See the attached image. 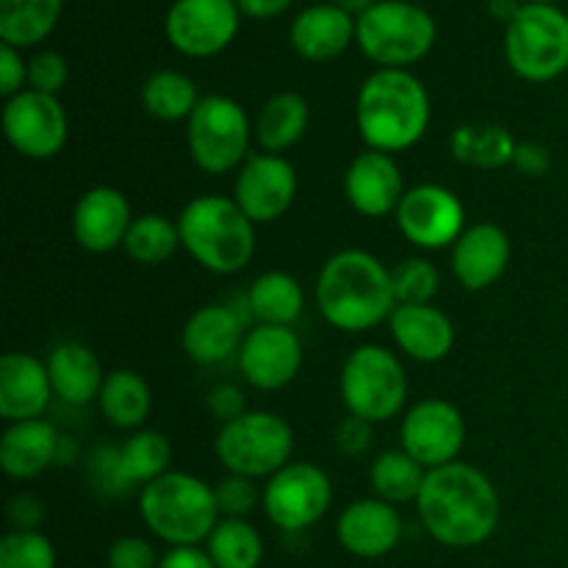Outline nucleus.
<instances>
[{"label": "nucleus", "mask_w": 568, "mask_h": 568, "mask_svg": "<svg viewBox=\"0 0 568 568\" xmlns=\"http://www.w3.org/2000/svg\"><path fill=\"white\" fill-rule=\"evenodd\" d=\"M416 514L427 536L442 547L475 549L497 532L503 503L486 471L455 460L427 471Z\"/></svg>", "instance_id": "1"}, {"label": "nucleus", "mask_w": 568, "mask_h": 568, "mask_svg": "<svg viewBox=\"0 0 568 568\" xmlns=\"http://www.w3.org/2000/svg\"><path fill=\"white\" fill-rule=\"evenodd\" d=\"M316 305L327 325L336 331H372L397 308L392 270L366 250H342L320 270Z\"/></svg>", "instance_id": "2"}, {"label": "nucleus", "mask_w": 568, "mask_h": 568, "mask_svg": "<svg viewBox=\"0 0 568 568\" xmlns=\"http://www.w3.org/2000/svg\"><path fill=\"white\" fill-rule=\"evenodd\" d=\"M430 94L410 70H375L358 89L355 122L369 144L381 153L410 150L430 128Z\"/></svg>", "instance_id": "3"}, {"label": "nucleus", "mask_w": 568, "mask_h": 568, "mask_svg": "<svg viewBox=\"0 0 568 568\" xmlns=\"http://www.w3.org/2000/svg\"><path fill=\"white\" fill-rule=\"evenodd\" d=\"M181 244L203 270L236 275L255 255V222L233 197L203 194L183 205L178 216Z\"/></svg>", "instance_id": "4"}, {"label": "nucleus", "mask_w": 568, "mask_h": 568, "mask_svg": "<svg viewBox=\"0 0 568 568\" xmlns=\"http://www.w3.org/2000/svg\"><path fill=\"white\" fill-rule=\"evenodd\" d=\"M144 527L170 547H200L209 541L222 514L214 486L189 471H166L139 491Z\"/></svg>", "instance_id": "5"}, {"label": "nucleus", "mask_w": 568, "mask_h": 568, "mask_svg": "<svg viewBox=\"0 0 568 568\" xmlns=\"http://www.w3.org/2000/svg\"><path fill=\"white\" fill-rule=\"evenodd\" d=\"M436 37V20L419 3L377 0L358 17L355 44L377 70H408L430 53Z\"/></svg>", "instance_id": "6"}, {"label": "nucleus", "mask_w": 568, "mask_h": 568, "mask_svg": "<svg viewBox=\"0 0 568 568\" xmlns=\"http://www.w3.org/2000/svg\"><path fill=\"white\" fill-rule=\"evenodd\" d=\"M338 388L347 414L383 425L405 408L408 375L397 353L381 344H361L344 361Z\"/></svg>", "instance_id": "7"}, {"label": "nucleus", "mask_w": 568, "mask_h": 568, "mask_svg": "<svg viewBox=\"0 0 568 568\" xmlns=\"http://www.w3.org/2000/svg\"><path fill=\"white\" fill-rule=\"evenodd\" d=\"M503 50L521 81H555L568 72V14L558 6L525 3L505 26Z\"/></svg>", "instance_id": "8"}, {"label": "nucleus", "mask_w": 568, "mask_h": 568, "mask_svg": "<svg viewBox=\"0 0 568 568\" xmlns=\"http://www.w3.org/2000/svg\"><path fill=\"white\" fill-rule=\"evenodd\" d=\"M214 453L227 475L270 480L283 466L292 464L294 430L281 414L247 410L244 416L220 427Z\"/></svg>", "instance_id": "9"}, {"label": "nucleus", "mask_w": 568, "mask_h": 568, "mask_svg": "<svg viewBox=\"0 0 568 568\" xmlns=\"http://www.w3.org/2000/svg\"><path fill=\"white\" fill-rule=\"evenodd\" d=\"M255 128L239 100L227 94H205L186 122V144L194 164L209 175L239 172L250 159Z\"/></svg>", "instance_id": "10"}, {"label": "nucleus", "mask_w": 568, "mask_h": 568, "mask_svg": "<svg viewBox=\"0 0 568 568\" xmlns=\"http://www.w3.org/2000/svg\"><path fill=\"white\" fill-rule=\"evenodd\" d=\"M333 505V483L325 469L305 460H292L264 486L261 508L266 519L283 532H303L314 527Z\"/></svg>", "instance_id": "11"}, {"label": "nucleus", "mask_w": 568, "mask_h": 568, "mask_svg": "<svg viewBox=\"0 0 568 568\" xmlns=\"http://www.w3.org/2000/svg\"><path fill=\"white\" fill-rule=\"evenodd\" d=\"M242 17L236 0H175L166 9L164 37L186 59H211L231 48Z\"/></svg>", "instance_id": "12"}, {"label": "nucleus", "mask_w": 568, "mask_h": 568, "mask_svg": "<svg viewBox=\"0 0 568 568\" xmlns=\"http://www.w3.org/2000/svg\"><path fill=\"white\" fill-rule=\"evenodd\" d=\"M3 136L22 159H53L64 150L67 136H70L67 109L55 94L26 89V92L6 100Z\"/></svg>", "instance_id": "13"}, {"label": "nucleus", "mask_w": 568, "mask_h": 568, "mask_svg": "<svg viewBox=\"0 0 568 568\" xmlns=\"http://www.w3.org/2000/svg\"><path fill=\"white\" fill-rule=\"evenodd\" d=\"M397 227L414 247H453L466 231V209L458 194L438 183H422L405 192L397 209Z\"/></svg>", "instance_id": "14"}, {"label": "nucleus", "mask_w": 568, "mask_h": 568, "mask_svg": "<svg viewBox=\"0 0 568 568\" xmlns=\"http://www.w3.org/2000/svg\"><path fill=\"white\" fill-rule=\"evenodd\" d=\"M399 442L405 453L427 471L438 469L458 460L466 444V419L458 405L442 397H427L403 416Z\"/></svg>", "instance_id": "15"}, {"label": "nucleus", "mask_w": 568, "mask_h": 568, "mask_svg": "<svg viewBox=\"0 0 568 568\" xmlns=\"http://www.w3.org/2000/svg\"><path fill=\"white\" fill-rule=\"evenodd\" d=\"M297 197V170L288 159L275 153H253L236 172L233 200L255 222H277Z\"/></svg>", "instance_id": "16"}, {"label": "nucleus", "mask_w": 568, "mask_h": 568, "mask_svg": "<svg viewBox=\"0 0 568 568\" xmlns=\"http://www.w3.org/2000/svg\"><path fill=\"white\" fill-rule=\"evenodd\" d=\"M244 381L258 392H281L303 369V342L292 327L255 325L239 349Z\"/></svg>", "instance_id": "17"}, {"label": "nucleus", "mask_w": 568, "mask_h": 568, "mask_svg": "<svg viewBox=\"0 0 568 568\" xmlns=\"http://www.w3.org/2000/svg\"><path fill=\"white\" fill-rule=\"evenodd\" d=\"M94 464H98L100 480L111 491H128L131 486L144 488L172 471V444L159 430H133V436H128L122 447L98 453Z\"/></svg>", "instance_id": "18"}, {"label": "nucleus", "mask_w": 568, "mask_h": 568, "mask_svg": "<svg viewBox=\"0 0 568 568\" xmlns=\"http://www.w3.org/2000/svg\"><path fill=\"white\" fill-rule=\"evenodd\" d=\"M405 192L408 189H405L403 170L394 155L381 153V150H366L355 155L344 172V197L353 205V211L369 220L397 214Z\"/></svg>", "instance_id": "19"}, {"label": "nucleus", "mask_w": 568, "mask_h": 568, "mask_svg": "<svg viewBox=\"0 0 568 568\" xmlns=\"http://www.w3.org/2000/svg\"><path fill=\"white\" fill-rule=\"evenodd\" d=\"M131 203L114 186H94L78 197L72 211V236L87 253L105 255L125 244L131 222Z\"/></svg>", "instance_id": "20"}, {"label": "nucleus", "mask_w": 568, "mask_h": 568, "mask_svg": "<svg viewBox=\"0 0 568 568\" xmlns=\"http://www.w3.org/2000/svg\"><path fill=\"white\" fill-rule=\"evenodd\" d=\"M510 236L494 222H475L453 244V275L466 292H486L508 272Z\"/></svg>", "instance_id": "21"}, {"label": "nucleus", "mask_w": 568, "mask_h": 568, "mask_svg": "<svg viewBox=\"0 0 568 568\" xmlns=\"http://www.w3.org/2000/svg\"><path fill=\"white\" fill-rule=\"evenodd\" d=\"M338 544L349 555L377 560L392 555L403 541V519L397 508L377 497L355 499L342 510L336 525Z\"/></svg>", "instance_id": "22"}, {"label": "nucleus", "mask_w": 568, "mask_h": 568, "mask_svg": "<svg viewBox=\"0 0 568 568\" xmlns=\"http://www.w3.org/2000/svg\"><path fill=\"white\" fill-rule=\"evenodd\" d=\"M53 397L44 361L31 353H6L0 358V416L9 425L42 419Z\"/></svg>", "instance_id": "23"}, {"label": "nucleus", "mask_w": 568, "mask_h": 568, "mask_svg": "<svg viewBox=\"0 0 568 568\" xmlns=\"http://www.w3.org/2000/svg\"><path fill=\"white\" fill-rule=\"evenodd\" d=\"M355 31H358V20L338 9L336 3H314L292 20L288 42L303 61L325 64L347 53L349 44L355 42Z\"/></svg>", "instance_id": "24"}, {"label": "nucleus", "mask_w": 568, "mask_h": 568, "mask_svg": "<svg viewBox=\"0 0 568 568\" xmlns=\"http://www.w3.org/2000/svg\"><path fill=\"white\" fill-rule=\"evenodd\" d=\"M392 338L408 358L419 364H438L455 347V325L442 308L427 305H397L388 316Z\"/></svg>", "instance_id": "25"}, {"label": "nucleus", "mask_w": 568, "mask_h": 568, "mask_svg": "<svg viewBox=\"0 0 568 568\" xmlns=\"http://www.w3.org/2000/svg\"><path fill=\"white\" fill-rule=\"evenodd\" d=\"M64 438L50 422H14L0 436V469L11 480H33L61 458Z\"/></svg>", "instance_id": "26"}, {"label": "nucleus", "mask_w": 568, "mask_h": 568, "mask_svg": "<svg viewBox=\"0 0 568 568\" xmlns=\"http://www.w3.org/2000/svg\"><path fill=\"white\" fill-rule=\"evenodd\" d=\"M244 322L231 305L211 303L194 311L181 333L183 353L200 366H216L239 355L244 342Z\"/></svg>", "instance_id": "27"}, {"label": "nucleus", "mask_w": 568, "mask_h": 568, "mask_svg": "<svg viewBox=\"0 0 568 568\" xmlns=\"http://www.w3.org/2000/svg\"><path fill=\"white\" fill-rule=\"evenodd\" d=\"M48 372L50 383H53V394L61 403L72 405V408H83V405L94 403L105 381L98 355L81 342L59 344L48 355Z\"/></svg>", "instance_id": "28"}, {"label": "nucleus", "mask_w": 568, "mask_h": 568, "mask_svg": "<svg viewBox=\"0 0 568 568\" xmlns=\"http://www.w3.org/2000/svg\"><path fill=\"white\" fill-rule=\"evenodd\" d=\"M311 109L300 92H277L261 105L255 120V142L264 153H286L308 131Z\"/></svg>", "instance_id": "29"}, {"label": "nucleus", "mask_w": 568, "mask_h": 568, "mask_svg": "<svg viewBox=\"0 0 568 568\" xmlns=\"http://www.w3.org/2000/svg\"><path fill=\"white\" fill-rule=\"evenodd\" d=\"M100 414L116 430H142L153 410V394L148 381L133 369H114L100 388Z\"/></svg>", "instance_id": "30"}, {"label": "nucleus", "mask_w": 568, "mask_h": 568, "mask_svg": "<svg viewBox=\"0 0 568 568\" xmlns=\"http://www.w3.org/2000/svg\"><path fill=\"white\" fill-rule=\"evenodd\" d=\"M247 308L258 320V325L292 327L303 316L305 292L297 277L288 272H264L250 283Z\"/></svg>", "instance_id": "31"}, {"label": "nucleus", "mask_w": 568, "mask_h": 568, "mask_svg": "<svg viewBox=\"0 0 568 568\" xmlns=\"http://www.w3.org/2000/svg\"><path fill=\"white\" fill-rule=\"evenodd\" d=\"M64 0H0V42L37 48L59 26Z\"/></svg>", "instance_id": "32"}, {"label": "nucleus", "mask_w": 568, "mask_h": 568, "mask_svg": "<svg viewBox=\"0 0 568 568\" xmlns=\"http://www.w3.org/2000/svg\"><path fill=\"white\" fill-rule=\"evenodd\" d=\"M519 142L503 125H460L449 139V150L460 164L480 166V170H499L514 164Z\"/></svg>", "instance_id": "33"}, {"label": "nucleus", "mask_w": 568, "mask_h": 568, "mask_svg": "<svg viewBox=\"0 0 568 568\" xmlns=\"http://www.w3.org/2000/svg\"><path fill=\"white\" fill-rule=\"evenodd\" d=\"M427 469L416 458H410L403 447L386 449L369 466V486L377 499L388 505L416 503L425 486Z\"/></svg>", "instance_id": "34"}, {"label": "nucleus", "mask_w": 568, "mask_h": 568, "mask_svg": "<svg viewBox=\"0 0 568 568\" xmlns=\"http://www.w3.org/2000/svg\"><path fill=\"white\" fill-rule=\"evenodd\" d=\"M200 100L197 83L181 70H155L142 87L144 111L161 122H189Z\"/></svg>", "instance_id": "35"}, {"label": "nucleus", "mask_w": 568, "mask_h": 568, "mask_svg": "<svg viewBox=\"0 0 568 568\" xmlns=\"http://www.w3.org/2000/svg\"><path fill=\"white\" fill-rule=\"evenodd\" d=\"M216 568H258L264 560V538L247 519H220L205 541Z\"/></svg>", "instance_id": "36"}, {"label": "nucleus", "mask_w": 568, "mask_h": 568, "mask_svg": "<svg viewBox=\"0 0 568 568\" xmlns=\"http://www.w3.org/2000/svg\"><path fill=\"white\" fill-rule=\"evenodd\" d=\"M181 231H178V220H170L164 214H142L131 222L128 231L125 250L136 264L159 266L166 264L172 255L181 250Z\"/></svg>", "instance_id": "37"}, {"label": "nucleus", "mask_w": 568, "mask_h": 568, "mask_svg": "<svg viewBox=\"0 0 568 568\" xmlns=\"http://www.w3.org/2000/svg\"><path fill=\"white\" fill-rule=\"evenodd\" d=\"M394 294H397V305H427L438 294L442 286V275H438L436 264L427 258H405L392 270Z\"/></svg>", "instance_id": "38"}, {"label": "nucleus", "mask_w": 568, "mask_h": 568, "mask_svg": "<svg viewBox=\"0 0 568 568\" xmlns=\"http://www.w3.org/2000/svg\"><path fill=\"white\" fill-rule=\"evenodd\" d=\"M0 568H55V547L39 530H11L0 541Z\"/></svg>", "instance_id": "39"}, {"label": "nucleus", "mask_w": 568, "mask_h": 568, "mask_svg": "<svg viewBox=\"0 0 568 568\" xmlns=\"http://www.w3.org/2000/svg\"><path fill=\"white\" fill-rule=\"evenodd\" d=\"M216 505H220L222 519H247L255 508H258L264 491H258L255 480L242 475L222 477L214 486Z\"/></svg>", "instance_id": "40"}, {"label": "nucleus", "mask_w": 568, "mask_h": 568, "mask_svg": "<svg viewBox=\"0 0 568 568\" xmlns=\"http://www.w3.org/2000/svg\"><path fill=\"white\" fill-rule=\"evenodd\" d=\"M70 81V64L59 50H39L28 59V89L59 98L61 89Z\"/></svg>", "instance_id": "41"}, {"label": "nucleus", "mask_w": 568, "mask_h": 568, "mask_svg": "<svg viewBox=\"0 0 568 568\" xmlns=\"http://www.w3.org/2000/svg\"><path fill=\"white\" fill-rule=\"evenodd\" d=\"M161 555L142 536H120L105 552L109 568H159Z\"/></svg>", "instance_id": "42"}, {"label": "nucleus", "mask_w": 568, "mask_h": 568, "mask_svg": "<svg viewBox=\"0 0 568 568\" xmlns=\"http://www.w3.org/2000/svg\"><path fill=\"white\" fill-rule=\"evenodd\" d=\"M28 89V61L20 48L0 42V94L6 100Z\"/></svg>", "instance_id": "43"}, {"label": "nucleus", "mask_w": 568, "mask_h": 568, "mask_svg": "<svg viewBox=\"0 0 568 568\" xmlns=\"http://www.w3.org/2000/svg\"><path fill=\"white\" fill-rule=\"evenodd\" d=\"M372 438H375V425L353 414H347V419L336 427V447L347 458H361L372 447Z\"/></svg>", "instance_id": "44"}, {"label": "nucleus", "mask_w": 568, "mask_h": 568, "mask_svg": "<svg viewBox=\"0 0 568 568\" xmlns=\"http://www.w3.org/2000/svg\"><path fill=\"white\" fill-rule=\"evenodd\" d=\"M209 414L214 419H220L222 425L239 419V416L247 414V397L239 386L233 383H220V386L211 388L209 394Z\"/></svg>", "instance_id": "45"}, {"label": "nucleus", "mask_w": 568, "mask_h": 568, "mask_svg": "<svg viewBox=\"0 0 568 568\" xmlns=\"http://www.w3.org/2000/svg\"><path fill=\"white\" fill-rule=\"evenodd\" d=\"M514 166L525 178H544L552 170V153L541 142H519L514 155Z\"/></svg>", "instance_id": "46"}, {"label": "nucleus", "mask_w": 568, "mask_h": 568, "mask_svg": "<svg viewBox=\"0 0 568 568\" xmlns=\"http://www.w3.org/2000/svg\"><path fill=\"white\" fill-rule=\"evenodd\" d=\"M44 519V505L33 494H17L9 503V521L14 530H39Z\"/></svg>", "instance_id": "47"}, {"label": "nucleus", "mask_w": 568, "mask_h": 568, "mask_svg": "<svg viewBox=\"0 0 568 568\" xmlns=\"http://www.w3.org/2000/svg\"><path fill=\"white\" fill-rule=\"evenodd\" d=\"M159 568H216L211 555L200 547H170L161 555Z\"/></svg>", "instance_id": "48"}, {"label": "nucleus", "mask_w": 568, "mask_h": 568, "mask_svg": "<svg viewBox=\"0 0 568 568\" xmlns=\"http://www.w3.org/2000/svg\"><path fill=\"white\" fill-rule=\"evenodd\" d=\"M294 0H236L239 11L250 20H275L292 9Z\"/></svg>", "instance_id": "49"}, {"label": "nucleus", "mask_w": 568, "mask_h": 568, "mask_svg": "<svg viewBox=\"0 0 568 568\" xmlns=\"http://www.w3.org/2000/svg\"><path fill=\"white\" fill-rule=\"evenodd\" d=\"M521 6L525 3H519V0H488V11H491L499 22H505V26L519 14Z\"/></svg>", "instance_id": "50"}, {"label": "nucleus", "mask_w": 568, "mask_h": 568, "mask_svg": "<svg viewBox=\"0 0 568 568\" xmlns=\"http://www.w3.org/2000/svg\"><path fill=\"white\" fill-rule=\"evenodd\" d=\"M331 3H336L338 9L347 11L349 17H355V20H358V17L366 14V11H369L377 0H331Z\"/></svg>", "instance_id": "51"}, {"label": "nucleus", "mask_w": 568, "mask_h": 568, "mask_svg": "<svg viewBox=\"0 0 568 568\" xmlns=\"http://www.w3.org/2000/svg\"><path fill=\"white\" fill-rule=\"evenodd\" d=\"M525 3H541V6H558L560 0H525Z\"/></svg>", "instance_id": "52"}, {"label": "nucleus", "mask_w": 568, "mask_h": 568, "mask_svg": "<svg viewBox=\"0 0 568 568\" xmlns=\"http://www.w3.org/2000/svg\"><path fill=\"white\" fill-rule=\"evenodd\" d=\"M566 480H568V475H566Z\"/></svg>", "instance_id": "53"}]
</instances>
